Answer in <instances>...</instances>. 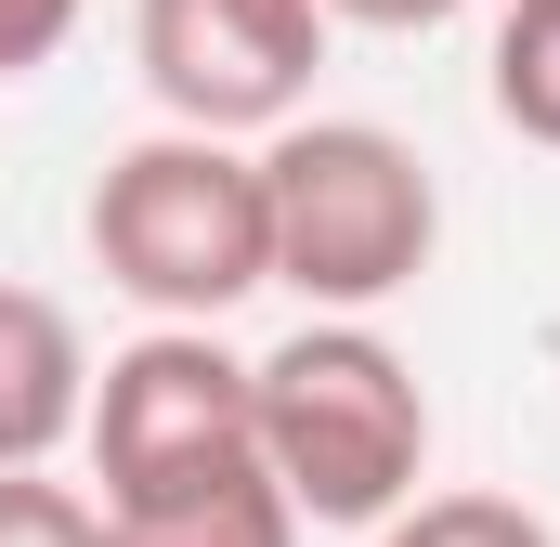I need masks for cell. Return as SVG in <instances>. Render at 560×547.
<instances>
[{"label":"cell","instance_id":"8992f818","mask_svg":"<svg viewBox=\"0 0 560 547\" xmlns=\"http://www.w3.org/2000/svg\"><path fill=\"white\" fill-rule=\"evenodd\" d=\"M92 417V352L66 326V300L0 287V469H52V443H79Z\"/></svg>","mask_w":560,"mask_h":547},{"label":"cell","instance_id":"ba28073f","mask_svg":"<svg viewBox=\"0 0 560 547\" xmlns=\"http://www.w3.org/2000/svg\"><path fill=\"white\" fill-rule=\"evenodd\" d=\"M482 92L522 143L560 156V0H509L495 13V53H482Z\"/></svg>","mask_w":560,"mask_h":547},{"label":"cell","instance_id":"7a4b0ae2","mask_svg":"<svg viewBox=\"0 0 560 547\" xmlns=\"http://www.w3.org/2000/svg\"><path fill=\"white\" fill-rule=\"evenodd\" d=\"M261 392V469L287 482L300 522H339V535H378L430 469V392L418 365L365 326V313H313L287 352L248 365Z\"/></svg>","mask_w":560,"mask_h":547},{"label":"cell","instance_id":"277c9868","mask_svg":"<svg viewBox=\"0 0 560 547\" xmlns=\"http://www.w3.org/2000/svg\"><path fill=\"white\" fill-rule=\"evenodd\" d=\"M79 430H92L105 509H143L170 482H209V469L261 456V392H248V365L209 326H143L131 352H105Z\"/></svg>","mask_w":560,"mask_h":547},{"label":"cell","instance_id":"52a82bcc","mask_svg":"<svg viewBox=\"0 0 560 547\" xmlns=\"http://www.w3.org/2000/svg\"><path fill=\"white\" fill-rule=\"evenodd\" d=\"M118 547H300V509L261 456H235L209 482H170V496L118 509Z\"/></svg>","mask_w":560,"mask_h":547},{"label":"cell","instance_id":"8fae6325","mask_svg":"<svg viewBox=\"0 0 560 547\" xmlns=\"http://www.w3.org/2000/svg\"><path fill=\"white\" fill-rule=\"evenodd\" d=\"M66 26H79V0H0V79L52 66V53H66Z\"/></svg>","mask_w":560,"mask_h":547},{"label":"cell","instance_id":"5b68a950","mask_svg":"<svg viewBox=\"0 0 560 547\" xmlns=\"http://www.w3.org/2000/svg\"><path fill=\"white\" fill-rule=\"evenodd\" d=\"M131 53L183 131H287L326 66V0H131Z\"/></svg>","mask_w":560,"mask_h":547},{"label":"cell","instance_id":"9c48e42d","mask_svg":"<svg viewBox=\"0 0 560 547\" xmlns=\"http://www.w3.org/2000/svg\"><path fill=\"white\" fill-rule=\"evenodd\" d=\"M378 547H560L522 496H405L392 522H378Z\"/></svg>","mask_w":560,"mask_h":547},{"label":"cell","instance_id":"6da1fadb","mask_svg":"<svg viewBox=\"0 0 560 547\" xmlns=\"http://www.w3.org/2000/svg\"><path fill=\"white\" fill-rule=\"evenodd\" d=\"M92 261L156 326H222L235 300L275 287V196L235 131H143L92 183Z\"/></svg>","mask_w":560,"mask_h":547},{"label":"cell","instance_id":"30bf717a","mask_svg":"<svg viewBox=\"0 0 560 547\" xmlns=\"http://www.w3.org/2000/svg\"><path fill=\"white\" fill-rule=\"evenodd\" d=\"M0 547H118V509H92L52 469H0Z\"/></svg>","mask_w":560,"mask_h":547},{"label":"cell","instance_id":"3957f363","mask_svg":"<svg viewBox=\"0 0 560 547\" xmlns=\"http://www.w3.org/2000/svg\"><path fill=\"white\" fill-rule=\"evenodd\" d=\"M261 196H275V287H300L313 313H378L443 248V183L378 118H287L261 143Z\"/></svg>","mask_w":560,"mask_h":547},{"label":"cell","instance_id":"7c38bea8","mask_svg":"<svg viewBox=\"0 0 560 547\" xmlns=\"http://www.w3.org/2000/svg\"><path fill=\"white\" fill-rule=\"evenodd\" d=\"M443 13H469V0H326V26H443Z\"/></svg>","mask_w":560,"mask_h":547}]
</instances>
